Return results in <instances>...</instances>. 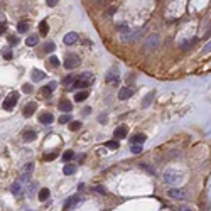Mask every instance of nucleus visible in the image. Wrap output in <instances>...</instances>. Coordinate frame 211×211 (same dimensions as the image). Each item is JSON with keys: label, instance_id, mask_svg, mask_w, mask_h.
Returning a JSON list of instances; mask_svg holds the SVG:
<instances>
[{"label": "nucleus", "instance_id": "obj_1", "mask_svg": "<svg viewBox=\"0 0 211 211\" xmlns=\"http://www.w3.org/2000/svg\"><path fill=\"white\" fill-rule=\"evenodd\" d=\"M17 101H19V91H12L5 100H3V103H2L3 110H7V112L14 110V106H15V103H17Z\"/></svg>", "mask_w": 211, "mask_h": 211}, {"label": "nucleus", "instance_id": "obj_2", "mask_svg": "<svg viewBox=\"0 0 211 211\" xmlns=\"http://www.w3.org/2000/svg\"><path fill=\"white\" fill-rule=\"evenodd\" d=\"M80 66V56L78 54H68L64 59V68L66 69H74V68Z\"/></svg>", "mask_w": 211, "mask_h": 211}, {"label": "nucleus", "instance_id": "obj_3", "mask_svg": "<svg viewBox=\"0 0 211 211\" xmlns=\"http://www.w3.org/2000/svg\"><path fill=\"white\" fill-rule=\"evenodd\" d=\"M32 169H34V164H27V166H24V169H22V174H20V181H19L22 186H24V182H29Z\"/></svg>", "mask_w": 211, "mask_h": 211}, {"label": "nucleus", "instance_id": "obj_4", "mask_svg": "<svg viewBox=\"0 0 211 211\" xmlns=\"http://www.w3.org/2000/svg\"><path fill=\"white\" fill-rule=\"evenodd\" d=\"M179 179H181V174L176 172V171H167L166 172V181L171 182V184H176Z\"/></svg>", "mask_w": 211, "mask_h": 211}, {"label": "nucleus", "instance_id": "obj_5", "mask_svg": "<svg viewBox=\"0 0 211 211\" xmlns=\"http://www.w3.org/2000/svg\"><path fill=\"white\" fill-rule=\"evenodd\" d=\"M134 91L135 90L132 86H125V88H122V90L118 91V98L120 100H128L132 95H134Z\"/></svg>", "mask_w": 211, "mask_h": 211}, {"label": "nucleus", "instance_id": "obj_6", "mask_svg": "<svg viewBox=\"0 0 211 211\" xmlns=\"http://www.w3.org/2000/svg\"><path fill=\"white\" fill-rule=\"evenodd\" d=\"M169 196L171 198H174V199H179V201H182V199H186V191L184 189H171L169 191Z\"/></svg>", "mask_w": 211, "mask_h": 211}, {"label": "nucleus", "instance_id": "obj_7", "mask_svg": "<svg viewBox=\"0 0 211 211\" xmlns=\"http://www.w3.org/2000/svg\"><path fill=\"white\" fill-rule=\"evenodd\" d=\"M88 85H91V81H88V80H81V78H78V80H74V81H73V85H71V88H69V90L73 91V90H76V88H86Z\"/></svg>", "mask_w": 211, "mask_h": 211}, {"label": "nucleus", "instance_id": "obj_8", "mask_svg": "<svg viewBox=\"0 0 211 211\" xmlns=\"http://www.w3.org/2000/svg\"><path fill=\"white\" fill-rule=\"evenodd\" d=\"M10 191H12V194L15 196V198H20V196L24 194V186L20 184L19 181H17L15 184H12V188H10Z\"/></svg>", "mask_w": 211, "mask_h": 211}, {"label": "nucleus", "instance_id": "obj_9", "mask_svg": "<svg viewBox=\"0 0 211 211\" xmlns=\"http://www.w3.org/2000/svg\"><path fill=\"white\" fill-rule=\"evenodd\" d=\"M106 81L108 83H117L118 81V68H112V69L108 71V74H106Z\"/></svg>", "mask_w": 211, "mask_h": 211}, {"label": "nucleus", "instance_id": "obj_10", "mask_svg": "<svg viewBox=\"0 0 211 211\" xmlns=\"http://www.w3.org/2000/svg\"><path fill=\"white\" fill-rule=\"evenodd\" d=\"M35 110H37V103H34V101L27 103L26 108H24V117H32V113H34Z\"/></svg>", "mask_w": 211, "mask_h": 211}, {"label": "nucleus", "instance_id": "obj_11", "mask_svg": "<svg viewBox=\"0 0 211 211\" xmlns=\"http://www.w3.org/2000/svg\"><path fill=\"white\" fill-rule=\"evenodd\" d=\"M74 42H78V34L76 32H68V34L64 35V44L71 46V44H74Z\"/></svg>", "mask_w": 211, "mask_h": 211}, {"label": "nucleus", "instance_id": "obj_12", "mask_svg": "<svg viewBox=\"0 0 211 211\" xmlns=\"http://www.w3.org/2000/svg\"><path fill=\"white\" fill-rule=\"evenodd\" d=\"M31 74H32V81H42L46 78V73L41 69H32Z\"/></svg>", "mask_w": 211, "mask_h": 211}, {"label": "nucleus", "instance_id": "obj_13", "mask_svg": "<svg viewBox=\"0 0 211 211\" xmlns=\"http://www.w3.org/2000/svg\"><path fill=\"white\" fill-rule=\"evenodd\" d=\"M59 110H61V112H64V113L71 112V110H73V103L68 101V100H63V101L59 103Z\"/></svg>", "mask_w": 211, "mask_h": 211}, {"label": "nucleus", "instance_id": "obj_14", "mask_svg": "<svg viewBox=\"0 0 211 211\" xmlns=\"http://www.w3.org/2000/svg\"><path fill=\"white\" fill-rule=\"evenodd\" d=\"M39 122H41V123L49 125V123H52V122H54V117H52L51 113H41V117H39Z\"/></svg>", "mask_w": 211, "mask_h": 211}, {"label": "nucleus", "instance_id": "obj_15", "mask_svg": "<svg viewBox=\"0 0 211 211\" xmlns=\"http://www.w3.org/2000/svg\"><path fill=\"white\" fill-rule=\"evenodd\" d=\"M127 132H128V128L122 125V127H118V128H117V130H115V134H113V135H115V139H117V140H118V139H123V137H127Z\"/></svg>", "mask_w": 211, "mask_h": 211}, {"label": "nucleus", "instance_id": "obj_16", "mask_svg": "<svg viewBox=\"0 0 211 211\" xmlns=\"http://www.w3.org/2000/svg\"><path fill=\"white\" fill-rule=\"evenodd\" d=\"M78 201H80V196H73V198H69L66 201V205H64V211H68L69 208H73V206L78 205Z\"/></svg>", "mask_w": 211, "mask_h": 211}, {"label": "nucleus", "instance_id": "obj_17", "mask_svg": "<svg viewBox=\"0 0 211 211\" xmlns=\"http://www.w3.org/2000/svg\"><path fill=\"white\" fill-rule=\"evenodd\" d=\"M157 44H159V37L157 35H151L147 41V44H145V49H152V48H157Z\"/></svg>", "mask_w": 211, "mask_h": 211}, {"label": "nucleus", "instance_id": "obj_18", "mask_svg": "<svg viewBox=\"0 0 211 211\" xmlns=\"http://www.w3.org/2000/svg\"><path fill=\"white\" fill-rule=\"evenodd\" d=\"M145 139H147L145 134H137L130 139V144H142V142H145Z\"/></svg>", "mask_w": 211, "mask_h": 211}, {"label": "nucleus", "instance_id": "obj_19", "mask_svg": "<svg viewBox=\"0 0 211 211\" xmlns=\"http://www.w3.org/2000/svg\"><path fill=\"white\" fill-rule=\"evenodd\" d=\"M63 172L66 174V176H73V174L76 172V166H74V164H66L64 169H63Z\"/></svg>", "mask_w": 211, "mask_h": 211}, {"label": "nucleus", "instance_id": "obj_20", "mask_svg": "<svg viewBox=\"0 0 211 211\" xmlns=\"http://www.w3.org/2000/svg\"><path fill=\"white\" fill-rule=\"evenodd\" d=\"M52 88H56V83H54V81H52L49 86H44V88H42V96L49 98V96H51V93H52Z\"/></svg>", "mask_w": 211, "mask_h": 211}, {"label": "nucleus", "instance_id": "obj_21", "mask_svg": "<svg viewBox=\"0 0 211 211\" xmlns=\"http://www.w3.org/2000/svg\"><path fill=\"white\" fill-rule=\"evenodd\" d=\"M49 194H51V191H49L48 188H42L41 191H39V199H41V201H46V199L49 198Z\"/></svg>", "mask_w": 211, "mask_h": 211}, {"label": "nucleus", "instance_id": "obj_22", "mask_svg": "<svg viewBox=\"0 0 211 211\" xmlns=\"http://www.w3.org/2000/svg\"><path fill=\"white\" fill-rule=\"evenodd\" d=\"M88 95H90V93H88L86 90H85V91H80V93H76V95H74V100H76V101H85V100L88 98Z\"/></svg>", "mask_w": 211, "mask_h": 211}, {"label": "nucleus", "instance_id": "obj_23", "mask_svg": "<svg viewBox=\"0 0 211 211\" xmlns=\"http://www.w3.org/2000/svg\"><path fill=\"white\" fill-rule=\"evenodd\" d=\"M37 137V134H35L34 130H26L24 132V139H26L27 142H31V140H34V139Z\"/></svg>", "mask_w": 211, "mask_h": 211}, {"label": "nucleus", "instance_id": "obj_24", "mask_svg": "<svg viewBox=\"0 0 211 211\" xmlns=\"http://www.w3.org/2000/svg\"><path fill=\"white\" fill-rule=\"evenodd\" d=\"M17 31H19L20 34H26V32L29 31V24L27 22H19L17 24Z\"/></svg>", "mask_w": 211, "mask_h": 211}, {"label": "nucleus", "instance_id": "obj_25", "mask_svg": "<svg viewBox=\"0 0 211 211\" xmlns=\"http://www.w3.org/2000/svg\"><path fill=\"white\" fill-rule=\"evenodd\" d=\"M39 32H41L42 35H46L49 32V26H48V22H46V20H42L41 24H39Z\"/></svg>", "mask_w": 211, "mask_h": 211}, {"label": "nucleus", "instance_id": "obj_26", "mask_svg": "<svg viewBox=\"0 0 211 211\" xmlns=\"http://www.w3.org/2000/svg\"><path fill=\"white\" fill-rule=\"evenodd\" d=\"M154 96H155V91H151V93H149V95L144 98V103H142V105H144V106H149V105H151V101L154 100Z\"/></svg>", "mask_w": 211, "mask_h": 211}, {"label": "nucleus", "instance_id": "obj_27", "mask_svg": "<svg viewBox=\"0 0 211 211\" xmlns=\"http://www.w3.org/2000/svg\"><path fill=\"white\" fill-rule=\"evenodd\" d=\"M105 145H106V147H108V149H112V151H117V149L120 147L118 140H108V142H106Z\"/></svg>", "mask_w": 211, "mask_h": 211}, {"label": "nucleus", "instance_id": "obj_28", "mask_svg": "<svg viewBox=\"0 0 211 211\" xmlns=\"http://www.w3.org/2000/svg\"><path fill=\"white\" fill-rule=\"evenodd\" d=\"M39 42V37L37 35H29V37H27V41H26V44L27 46H35Z\"/></svg>", "mask_w": 211, "mask_h": 211}, {"label": "nucleus", "instance_id": "obj_29", "mask_svg": "<svg viewBox=\"0 0 211 211\" xmlns=\"http://www.w3.org/2000/svg\"><path fill=\"white\" fill-rule=\"evenodd\" d=\"M54 49H56V44L52 41H49V42H46V44H44V51L46 52H52Z\"/></svg>", "mask_w": 211, "mask_h": 211}, {"label": "nucleus", "instance_id": "obj_30", "mask_svg": "<svg viewBox=\"0 0 211 211\" xmlns=\"http://www.w3.org/2000/svg\"><path fill=\"white\" fill-rule=\"evenodd\" d=\"M73 157H74V152L73 151H66V152L63 154V160H66V162L73 160Z\"/></svg>", "mask_w": 211, "mask_h": 211}, {"label": "nucleus", "instance_id": "obj_31", "mask_svg": "<svg viewBox=\"0 0 211 211\" xmlns=\"http://www.w3.org/2000/svg\"><path fill=\"white\" fill-rule=\"evenodd\" d=\"M80 128H81V122H69V130L76 132V130H80Z\"/></svg>", "mask_w": 211, "mask_h": 211}, {"label": "nucleus", "instance_id": "obj_32", "mask_svg": "<svg viewBox=\"0 0 211 211\" xmlns=\"http://www.w3.org/2000/svg\"><path fill=\"white\" fill-rule=\"evenodd\" d=\"M132 152H134V154H140L142 152V144H134V145H132Z\"/></svg>", "mask_w": 211, "mask_h": 211}, {"label": "nucleus", "instance_id": "obj_33", "mask_svg": "<svg viewBox=\"0 0 211 211\" xmlns=\"http://www.w3.org/2000/svg\"><path fill=\"white\" fill-rule=\"evenodd\" d=\"M69 122H71V117L68 115V113L63 115V117H59V123H69Z\"/></svg>", "mask_w": 211, "mask_h": 211}, {"label": "nucleus", "instance_id": "obj_34", "mask_svg": "<svg viewBox=\"0 0 211 211\" xmlns=\"http://www.w3.org/2000/svg\"><path fill=\"white\" fill-rule=\"evenodd\" d=\"M2 54H3V58H5V59H12V51H10V49H3V51H2Z\"/></svg>", "mask_w": 211, "mask_h": 211}, {"label": "nucleus", "instance_id": "obj_35", "mask_svg": "<svg viewBox=\"0 0 211 211\" xmlns=\"http://www.w3.org/2000/svg\"><path fill=\"white\" fill-rule=\"evenodd\" d=\"M49 63H51L54 68H56V66H59V59L56 58V56H51V58H49Z\"/></svg>", "mask_w": 211, "mask_h": 211}, {"label": "nucleus", "instance_id": "obj_36", "mask_svg": "<svg viewBox=\"0 0 211 211\" xmlns=\"http://www.w3.org/2000/svg\"><path fill=\"white\" fill-rule=\"evenodd\" d=\"M17 42H19V39H17L15 35H9V44L10 46H15Z\"/></svg>", "mask_w": 211, "mask_h": 211}, {"label": "nucleus", "instance_id": "obj_37", "mask_svg": "<svg viewBox=\"0 0 211 211\" xmlns=\"http://www.w3.org/2000/svg\"><path fill=\"white\" fill-rule=\"evenodd\" d=\"M56 157H58L56 154H48V155H44V160L46 162H51V160H54Z\"/></svg>", "mask_w": 211, "mask_h": 211}, {"label": "nucleus", "instance_id": "obj_38", "mask_svg": "<svg viewBox=\"0 0 211 211\" xmlns=\"http://www.w3.org/2000/svg\"><path fill=\"white\" fill-rule=\"evenodd\" d=\"M22 90H24V93H31V91H32V86H31L29 83H26V85L22 86Z\"/></svg>", "mask_w": 211, "mask_h": 211}, {"label": "nucleus", "instance_id": "obj_39", "mask_svg": "<svg viewBox=\"0 0 211 211\" xmlns=\"http://www.w3.org/2000/svg\"><path fill=\"white\" fill-rule=\"evenodd\" d=\"M5 29H7V22H0V35L5 32Z\"/></svg>", "mask_w": 211, "mask_h": 211}, {"label": "nucleus", "instance_id": "obj_40", "mask_svg": "<svg viewBox=\"0 0 211 211\" xmlns=\"http://www.w3.org/2000/svg\"><path fill=\"white\" fill-rule=\"evenodd\" d=\"M71 81H74V78H73V76H66V78L63 80V83H64V85H69Z\"/></svg>", "mask_w": 211, "mask_h": 211}, {"label": "nucleus", "instance_id": "obj_41", "mask_svg": "<svg viewBox=\"0 0 211 211\" xmlns=\"http://www.w3.org/2000/svg\"><path fill=\"white\" fill-rule=\"evenodd\" d=\"M58 2H59V0H46V3H48V7H54Z\"/></svg>", "mask_w": 211, "mask_h": 211}, {"label": "nucleus", "instance_id": "obj_42", "mask_svg": "<svg viewBox=\"0 0 211 211\" xmlns=\"http://www.w3.org/2000/svg\"><path fill=\"white\" fill-rule=\"evenodd\" d=\"M95 191H96V192H101V194H103V192H105V189H103L101 186H96V188H95Z\"/></svg>", "mask_w": 211, "mask_h": 211}, {"label": "nucleus", "instance_id": "obj_43", "mask_svg": "<svg viewBox=\"0 0 211 211\" xmlns=\"http://www.w3.org/2000/svg\"><path fill=\"white\" fill-rule=\"evenodd\" d=\"M88 113H91V108H90V106H86V108H83V115H88Z\"/></svg>", "mask_w": 211, "mask_h": 211}, {"label": "nucleus", "instance_id": "obj_44", "mask_svg": "<svg viewBox=\"0 0 211 211\" xmlns=\"http://www.w3.org/2000/svg\"><path fill=\"white\" fill-rule=\"evenodd\" d=\"M100 122H101V123H106V118H105V115H101V117H100V118H98Z\"/></svg>", "mask_w": 211, "mask_h": 211}, {"label": "nucleus", "instance_id": "obj_45", "mask_svg": "<svg viewBox=\"0 0 211 211\" xmlns=\"http://www.w3.org/2000/svg\"><path fill=\"white\" fill-rule=\"evenodd\" d=\"M181 211H192V209H189V208H181Z\"/></svg>", "mask_w": 211, "mask_h": 211}, {"label": "nucleus", "instance_id": "obj_46", "mask_svg": "<svg viewBox=\"0 0 211 211\" xmlns=\"http://www.w3.org/2000/svg\"><path fill=\"white\" fill-rule=\"evenodd\" d=\"M0 12H2V9H0Z\"/></svg>", "mask_w": 211, "mask_h": 211}]
</instances>
